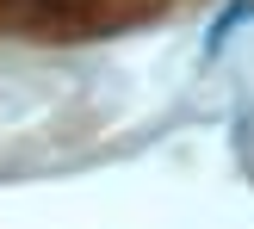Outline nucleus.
Segmentation results:
<instances>
[{"label": "nucleus", "instance_id": "1", "mask_svg": "<svg viewBox=\"0 0 254 229\" xmlns=\"http://www.w3.org/2000/svg\"><path fill=\"white\" fill-rule=\"evenodd\" d=\"M248 12H254V0H230V6L217 12V25H211V37H205V56H217V50L230 44V37H236V25H242Z\"/></svg>", "mask_w": 254, "mask_h": 229}]
</instances>
